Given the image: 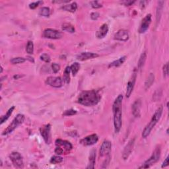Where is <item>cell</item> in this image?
I'll use <instances>...</instances> for the list:
<instances>
[{
    "label": "cell",
    "mask_w": 169,
    "mask_h": 169,
    "mask_svg": "<svg viewBox=\"0 0 169 169\" xmlns=\"http://www.w3.org/2000/svg\"><path fill=\"white\" fill-rule=\"evenodd\" d=\"M64 161V159L62 158L61 157L59 156V155H55V156H53L51 157V159H50V163H52V164H58V163H61L62 161Z\"/></svg>",
    "instance_id": "cell-31"
},
{
    "label": "cell",
    "mask_w": 169,
    "mask_h": 169,
    "mask_svg": "<svg viewBox=\"0 0 169 169\" xmlns=\"http://www.w3.org/2000/svg\"><path fill=\"white\" fill-rule=\"evenodd\" d=\"M98 141H99V137H98L97 134L94 133V134L88 135L85 138L82 139L80 141V143L84 145V146H90V145H93L97 143Z\"/></svg>",
    "instance_id": "cell-12"
},
{
    "label": "cell",
    "mask_w": 169,
    "mask_h": 169,
    "mask_svg": "<svg viewBox=\"0 0 169 169\" xmlns=\"http://www.w3.org/2000/svg\"><path fill=\"white\" fill-rule=\"evenodd\" d=\"M26 59H27V60H29L31 62H32V63H34V59L32 58H31V57H28V58H26Z\"/></svg>",
    "instance_id": "cell-45"
},
{
    "label": "cell",
    "mask_w": 169,
    "mask_h": 169,
    "mask_svg": "<svg viewBox=\"0 0 169 169\" xmlns=\"http://www.w3.org/2000/svg\"><path fill=\"white\" fill-rule=\"evenodd\" d=\"M165 4L164 1H159L158 2V6H157V12H156V21L157 24L159 23L160 19L161 17V13L163 9V5Z\"/></svg>",
    "instance_id": "cell-21"
},
{
    "label": "cell",
    "mask_w": 169,
    "mask_h": 169,
    "mask_svg": "<svg viewBox=\"0 0 169 169\" xmlns=\"http://www.w3.org/2000/svg\"><path fill=\"white\" fill-rule=\"evenodd\" d=\"M135 138L132 139L131 140L129 141L128 143L126 145V146L124 148L122 153V158L124 160H127L129 157L130 154L132 153V151H133V146H134L135 143Z\"/></svg>",
    "instance_id": "cell-15"
},
{
    "label": "cell",
    "mask_w": 169,
    "mask_h": 169,
    "mask_svg": "<svg viewBox=\"0 0 169 169\" xmlns=\"http://www.w3.org/2000/svg\"><path fill=\"white\" fill-rule=\"evenodd\" d=\"M15 108V107L14 106H12V107H11L10 109L8 110V111L7 112L6 114H5L4 116H2L1 117V124H4L5 121H7L9 118H10L11 115L12 114L13 112L14 111Z\"/></svg>",
    "instance_id": "cell-27"
},
{
    "label": "cell",
    "mask_w": 169,
    "mask_h": 169,
    "mask_svg": "<svg viewBox=\"0 0 169 169\" xmlns=\"http://www.w3.org/2000/svg\"><path fill=\"white\" fill-rule=\"evenodd\" d=\"M99 55L93 52H82L77 56V59L79 61H85L90 59L96 58L99 57Z\"/></svg>",
    "instance_id": "cell-17"
},
{
    "label": "cell",
    "mask_w": 169,
    "mask_h": 169,
    "mask_svg": "<svg viewBox=\"0 0 169 169\" xmlns=\"http://www.w3.org/2000/svg\"><path fill=\"white\" fill-rule=\"evenodd\" d=\"M40 133L46 144L51 143V125L50 124L41 127Z\"/></svg>",
    "instance_id": "cell-7"
},
{
    "label": "cell",
    "mask_w": 169,
    "mask_h": 169,
    "mask_svg": "<svg viewBox=\"0 0 169 169\" xmlns=\"http://www.w3.org/2000/svg\"><path fill=\"white\" fill-rule=\"evenodd\" d=\"M26 61V59L21 57H17L14 58L11 60V63L12 64H23Z\"/></svg>",
    "instance_id": "cell-33"
},
{
    "label": "cell",
    "mask_w": 169,
    "mask_h": 169,
    "mask_svg": "<svg viewBox=\"0 0 169 169\" xmlns=\"http://www.w3.org/2000/svg\"><path fill=\"white\" fill-rule=\"evenodd\" d=\"M135 1H131V0H126V1H121V4L125 5V6H130V5H133Z\"/></svg>",
    "instance_id": "cell-40"
},
{
    "label": "cell",
    "mask_w": 169,
    "mask_h": 169,
    "mask_svg": "<svg viewBox=\"0 0 169 169\" xmlns=\"http://www.w3.org/2000/svg\"><path fill=\"white\" fill-rule=\"evenodd\" d=\"M70 72H71L70 66L66 67L64 72L63 79H64V82L67 84H69L70 83Z\"/></svg>",
    "instance_id": "cell-26"
},
{
    "label": "cell",
    "mask_w": 169,
    "mask_h": 169,
    "mask_svg": "<svg viewBox=\"0 0 169 169\" xmlns=\"http://www.w3.org/2000/svg\"><path fill=\"white\" fill-rule=\"evenodd\" d=\"M55 153L57 154V155H61V154H64V151L60 147L56 146V149H55Z\"/></svg>",
    "instance_id": "cell-41"
},
{
    "label": "cell",
    "mask_w": 169,
    "mask_h": 169,
    "mask_svg": "<svg viewBox=\"0 0 169 169\" xmlns=\"http://www.w3.org/2000/svg\"><path fill=\"white\" fill-rule=\"evenodd\" d=\"M100 16V15L99 13L97 12H93L91 14V18L92 20H97L99 19V17Z\"/></svg>",
    "instance_id": "cell-42"
},
{
    "label": "cell",
    "mask_w": 169,
    "mask_h": 169,
    "mask_svg": "<svg viewBox=\"0 0 169 169\" xmlns=\"http://www.w3.org/2000/svg\"><path fill=\"white\" fill-rule=\"evenodd\" d=\"M141 107V101L140 99L136 100L135 101L133 102L132 105V113L133 115L134 116L135 118L139 117L140 116V110Z\"/></svg>",
    "instance_id": "cell-18"
},
{
    "label": "cell",
    "mask_w": 169,
    "mask_h": 169,
    "mask_svg": "<svg viewBox=\"0 0 169 169\" xmlns=\"http://www.w3.org/2000/svg\"><path fill=\"white\" fill-rule=\"evenodd\" d=\"M111 148H112V143L110 141L108 140H105L102 142V143L100 148V157H106L110 155L111 152Z\"/></svg>",
    "instance_id": "cell-10"
},
{
    "label": "cell",
    "mask_w": 169,
    "mask_h": 169,
    "mask_svg": "<svg viewBox=\"0 0 169 169\" xmlns=\"http://www.w3.org/2000/svg\"><path fill=\"white\" fill-rule=\"evenodd\" d=\"M90 4L91 5V6L94 9H99L100 7H102V5L100 4V3L98 1H91Z\"/></svg>",
    "instance_id": "cell-37"
},
{
    "label": "cell",
    "mask_w": 169,
    "mask_h": 169,
    "mask_svg": "<svg viewBox=\"0 0 169 169\" xmlns=\"http://www.w3.org/2000/svg\"><path fill=\"white\" fill-rule=\"evenodd\" d=\"M122 100L123 95L119 94L114 100L112 106L114 126L115 133L120 132L122 126Z\"/></svg>",
    "instance_id": "cell-2"
},
{
    "label": "cell",
    "mask_w": 169,
    "mask_h": 169,
    "mask_svg": "<svg viewBox=\"0 0 169 169\" xmlns=\"http://www.w3.org/2000/svg\"><path fill=\"white\" fill-rule=\"evenodd\" d=\"M52 68L53 72H54V73H58L59 71H60V65H58V64L54 63V64H52Z\"/></svg>",
    "instance_id": "cell-38"
},
{
    "label": "cell",
    "mask_w": 169,
    "mask_h": 169,
    "mask_svg": "<svg viewBox=\"0 0 169 169\" xmlns=\"http://www.w3.org/2000/svg\"><path fill=\"white\" fill-rule=\"evenodd\" d=\"M146 59H147V52H144L141 54V55L140 56V58L139 59V61H138V70H142V68L143 67L145 63V61H146Z\"/></svg>",
    "instance_id": "cell-24"
},
{
    "label": "cell",
    "mask_w": 169,
    "mask_h": 169,
    "mask_svg": "<svg viewBox=\"0 0 169 169\" xmlns=\"http://www.w3.org/2000/svg\"><path fill=\"white\" fill-rule=\"evenodd\" d=\"M101 99V95L96 90L85 91L79 94L78 102L85 106H93L97 105Z\"/></svg>",
    "instance_id": "cell-1"
},
{
    "label": "cell",
    "mask_w": 169,
    "mask_h": 169,
    "mask_svg": "<svg viewBox=\"0 0 169 169\" xmlns=\"http://www.w3.org/2000/svg\"><path fill=\"white\" fill-rule=\"evenodd\" d=\"M108 26L107 24H103L99 28L96 32V37L97 38L99 39H102V38H105L108 34Z\"/></svg>",
    "instance_id": "cell-19"
},
{
    "label": "cell",
    "mask_w": 169,
    "mask_h": 169,
    "mask_svg": "<svg viewBox=\"0 0 169 169\" xmlns=\"http://www.w3.org/2000/svg\"><path fill=\"white\" fill-rule=\"evenodd\" d=\"M126 60V56H123V57L119 58L118 60L111 62V63L108 65V67H120L124 63V62H125Z\"/></svg>",
    "instance_id": "cell-23"
},
{
    "label": "cell",
    "mask_w": 169,
    "mask_h": 169,
    "mask_svg": "<svg viewBox=\"0 0 169 169\" xmlns=\"http://www.w3.org/2000/svg\"><path fill=\"white\" fill-rule=\"evenodd\" d=\"M161 147L160 146L157 147L154 150L152 155L150 157L149 159H147L143 164H142L141 167H139V168H147L151 167V166L153 165L154 164L159 161L161 157Z\"/></svg>",
    "instance_id": "cell-5"
},
{
    "label": "cell",
    "mask_w": 169,
    "mask_h": 169,
    "mask_svg": "<svg viewBox=\"0 0 169 169\" xmlns=\"http://www.w3.org/2000/svg\"><path fill=\"white\" fill-rule=\"evenodd\" d=\"M168 165V157H167V158L165 159V161L163 162L162 163V168H164V167H167V166Z\"/></svg>",
    "instance_id": "cell-43"
},
{
    "label": "cell",
    "mask_w": 169,
    "mask_h": 169,
    "mask_svg": "<svg viewBox=\"0 0 169 169\" xmlns=\"http://www.w3.org/2000/svg\"><path fill=\"white\" fill-rule=\"evenodd\" d=\"M39 15L40 16L48 17L50 15V9L47 7H42L39 10Z\"/></svg>",
    "instance_id": "cell-30"
},
{
    "label": "cell",
    "mask_w": 169,
    "mask_h": 169,
    "mask_svg": "<svg viewBox=\"0 0 169 169\" xmlns=\"http://www.w3.org/2000/svg\"><path fill=\"white\" fill-rule=\"evenodd\" d=\"M43 4V1H38L36 2H33L32 3V4H29V8L31 9V10H34V9H36L37 7H38V5H40V4Z\"/></svg>",
    "instance_id": "cell-35"
},
{
    "label": "cell",
    "mask_w": 169,
    "mask_h": 169,
    "mask_svg": "<svg viewBox=\"0 0 169 169\" xmlns=\"http://www.w3.org/2000/svg\"><path fill=\"white\" fill-rule=\"evenodd\" d=\"M2 72H3V67H1V73H2Z\"/></svg>",
    "instance_id": "cell-46"
},
{
    "label": "cell",
    "mask_w": 169,
    "mask_h": 169,
    "mask_svg": "<svg viewBox=\"0 0 169 169\" xmlns=\"http://www.w3.org/2000/svg\"><path fill=\"white\" fill-rule=\"evenodd\" d=\"M26 51L29 54H32L34 52V44L32 41H29L26 45Z\"/></svg>",
    "instance_id": "cell-32"
},
{
    "label": "cell",
    "mask_w": 169,
    "mask_h": 169,
    "mask_svg": "<svg viewBox=\"0 0 169 169\" xmlns=\"http://www.w3.org/2000/svg\"><path fill=\"white\" fill-rule=\"evenodd\" d=\"M25 120V116L21 114H19L16 116V117L14 118L13 120L12 121L8 127L5 129L2 133L3 135H7L10 134L11 133H12L15 129L17 127L20 126V124L23 123V121Z\"/></svg>",
    "instance_id": "cell-4"
},
{
    "label": "cell",
    "mask_w": 169,
    "mask_h": 169,
    "mask_svg": "<svg viewBox=\"0 0 169 169\" xmlns=\"http://www.w3.org/2000/svg\"><path fill=\"white\" fill-rule=\"evenodd\" d=\"M162 71H163V75H164L165 77H167L168 74V63L164 65Z\"/></svg>",
    "instance_id": "cell-39"
},
{
    "label": "cell",
    "mask_w": 169,
    "mask_h": 169,
    "mask_svg": "<svg viewBox=\"0 0 169 169\" xmlns=\"http://www.w3.org/2000/svg\"><path fill=\"white\" fill-rule=\"evenodd\" d=\"M62 30L66 31L70 33H73L75 32V27L70 23H64L61 26Z\"/></svg>",
    "instance_id": "cell-28"
},
{
    "label": "cell",
    "mask_w": 169,
    "mask_h": 169,
    "mask_svg": "<svg viewBox=\"0 0 169 169\" xmlns=\"http://www.w3.org/2000/svg\"><path fill=\"white\" fill-rule=\"evenodd\" d=\"M61 9L64 11H68V12L75 13L77 10V9H78V4H77L75 2H73L72 4H71L64 5V6H62Z\"/></svg>",
    "instance_id": "cell-22"
},
{
    "label": "cell",
    "mask_w": 169,
    "mask_h": 169,
    "mask_svg": "<svg viewBox=\"0 0 169 169\" xmlns=\"http://www.w3.org/2000/svg\"><path fill=\"white\" fill-rule=\"evenodd\" d=\"M70 1H54L52 3H57V4H60V3H69Z\"/></svg>",
    "instance_id": "cell-44"
},
{
    "label": "cell",
    "mask_w": 169,
    "mask_h": 169,
    "mask_svg": "<svg viewBox=\"0 0 169 169\" xmlns=\"http://www.w3.org/2000/svg\"><path fill=\"white\" fill-rule=\"evenodd\" d=\"M10 158L15 167L19 168H23V159L19 153L12 152L10 154Z\"/></svg>",
    "instance_id": "cell-8"
},
{
    "label": "cell",
    "mask_w": 169,
    "mask_h": 169,
    "mask_svg": "<svg viewBox=\"0 0 169 169\" xmlns=\"http://www.w3.org/2000/svg\"><path fill=\"white\" fill-rule=\"evenodd\" d=\"M96 162V150L93 149H92L90 155H89V165L87 167L88 169H93L94 168Z\"/></svg>",
    "instance_id": "cell-20"
},
{
    "label": "cell",
    "mask_w": 169,
    "mask_h": 169,
    "mask_svg": "<svg viewBox=\"0 0 169 169\" xmlns=\"http://www.w3.org/2000/svg\"><path fill=\"white\" fill-rule=\"evenodd\" d=\"M151 23V15L148 14L144 17L143 20H141L140 26H139L138 30L139 33L140 34L145 33V32L148 30V29H149Z\"/></svg>",
    "instance_id": "cell-11"
},
{
    "label": "cell",
    "mask_w": 169,
    "mask_h": 169,
    "mask_svg": "<svg viewBox=\"0 0 169 169\" xmlns=\"http://www.w3.org/2000/svg\"><path fill=\"white\" fill-rule=\"evenodd\" d=\"M114 40L126 42V41L129 39L128 31L124 30V29H121V30L118 31L116 33L114 34Z\"/></svg>",
    "instance_id": "cell-16"
},
{
    "label": "cell",
    "mask_w": 169,
    "mask_h": 169,
    "mask_svg": "<svg viewBox=\"0 0 169 169\" xmlns=\"http://www.w3.org/2000/svg\"><path fill=\"white\" fill-rule=\"evenodd\" d=\"M43 37L52 40H58L61 38L63 34L59 31L52 29H46L43 32Z\"/></svg>",
    "instance_id": "cell-6"
},
{
    "label": "cell",
    "mask_w": 169,
    "mask_h": 169,
    "mask_svg": "<svg viewBox=\"0 0 169 169\" xmlns=\"http://www.w3.org/2000/svg\"><path fill=\"white\" fill-rule=\"evenodd\" d=\"M162 111H163L162 106H160L157 109V110L155 111V114H153L152 118H151V121H149V123L148 124L146 127H145L143 132H142V137L143 138H146L147 136H149L151 132L152 131V129H153V127L155 126L157 123H158V121L161 118Z\"/></svg>",
    "instance_id": "cell-3"
},
{
    "label": "cell",
    "mask_w": 169,
    "mask_h": 169,
    "mask_svg": "<svg viewBox=\"0 0 169 169\" xmlns=\"http://www.w3.org/2000/svg\"><path fill=\"white\" fill-rule=\"evenodd\" d=\"M75 114H77V111L75 110L70 109V110H67L65 111L64 112L63 115L64 116H70L75 115Z\"/></svg>",
    "instance_id": "cell-36"
},
{
    "label": "cell",
    "mask_w": 169,
    "mask_h": 169,
    "mask_svg": "<svg viewBox=\"0 0 169 169\" xmlns=\"http://www.w3.org/2000/svg\"><path fill=\"white\" fill-rule=\"evenodd\" d=\"M136 78H137V74L135 72L133 73V75L132 76L131 79H129V81H128L127 84V87H126V95L127 98H129L133 92V88H134V86L135 84L136 81Z\"/></svg>",
    "instance_id": "cell-13"
},
{
    "label": "cell",
    "mask_w": 169,
    "mask_h": 169,
    "mask_svg": "<svg viewBox=\"0 0 169 169\" xmlns=\"http://www.w3.org/2000/svg\"><path fill=\"white\" fill-rule=\"evenodd\" d=\"M56 145L59 146L64 149V152H70L72 149L73 145L70 141L66 140H63L61 139H58L56 140Z\"/></svg>",
    "instance_id": "cell-14"
},
{
    "label": "cell",
    "mask_w": 169,
    "mask_h": 169,
    "mask_svg": "<svg viewBox=\"0 0 169 169\" xmlns=\"http://www.w3.org/2000/svg\"><path fill=\"white\" fill-rule=\"evenodd\" d=\"M45 83L46 84L54 88H60L63 85V81L60 77H48Z\"/></svg>",
    "instance_id": "cell-9"
},
{
    "label": "cell",
    "mask_w": 169,
    "mask_h": 169,
    "mask_svg": "<svg viewBox=\"0 0 169 169\" xmlns=\"http://www.w3.org/2000/svg\"><path fill=\"white\" fill-rule=\"evenodd\" d=\"M40 60L44 61V62H46V63H49L51 61V58H50V56L47 54H42V55L40 56Z\"/></svg>",
    "instance_id": "cell-34"
},
{
    "label": "cell",
    "mask_w": 169,
    "mask_h": 169,
    "mask_svg": "<svg viewBox=\"0 0 169 169\" xmlns=\"http://www.w3.org/2000/svg\"><path fill=\"white\" fill-rule=\"evenodd\" d=\"M70 69L71 72L72 73V75L73 76H75L80 69V64L78 63V62H75V63H73L72 66H70Z\"/></svg>",
    "instance_id": "cell-29"
},
{
    "label": "cell",
    "mask_w": 169,
    "mask_h": 169,
    "mask_svg": "<svg viewBox=\"0 0 169 169\" xmlns=\"http://www.w3.org/2000/svg\"><path fill=\"white\" fill-rule=\"evenodd\" d=\"M154 81H155V75H154L153 73H150L149 77H148L146 81L145 82V89H148L153 85Z\"/></svg>",
    "instance_id": "cell-25"
}]
</instances>
